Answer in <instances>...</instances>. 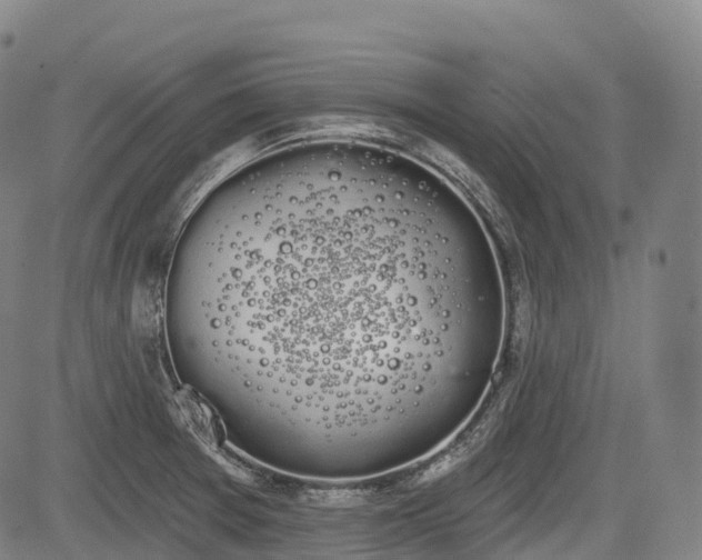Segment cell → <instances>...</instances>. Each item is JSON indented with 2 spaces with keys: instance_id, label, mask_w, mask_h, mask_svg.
Masks as SVG:
<instances>
[{
  "instance_id": "6da1fadb",
  "label": "cell",
  "mask_w": 702,
  "mask_h": 560,
  "mask_svg": "<svg viewBox=\"0 0 702 560\" xmlns=\"http://www.w3.org/2000/svg\"><path fill=\"white\" fill-rule=\"evenodd\" d=\"M449 206L417 192L333 188L295 199L251 264V304L294 400L327 413L433 407L493 350L501 286Z\"/></svg>"
}]
</instances>
